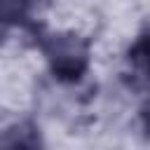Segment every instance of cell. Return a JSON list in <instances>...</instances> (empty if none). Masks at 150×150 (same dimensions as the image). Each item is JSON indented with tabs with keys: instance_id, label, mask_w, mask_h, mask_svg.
<instances>
[{
	"instance_id": "1",
	"label": "cell",
	"mask_w": 150,
	"mask_h": 150,
	"mask_svg": "<svg viewBox=\"0 0 150 150\" xmlns=\"http://www.w3.org/2000/svg\"><path fill=\"white\" fill-rule=\"evenodd\" d=\"M134 59H136L145 70H150V38H145V40H141V42L136 45Z\"/></svg>"
}]
</instances>
